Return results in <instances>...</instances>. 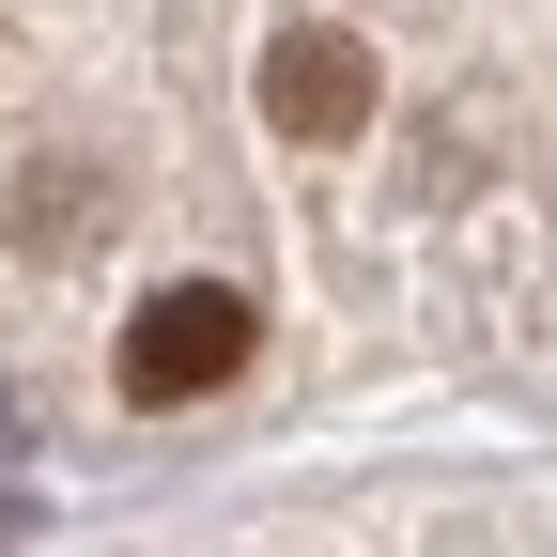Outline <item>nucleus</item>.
Instances as JSON below:
<instances>
[{
  "label": "nucleus",
  "instance_id": "obj_2",
  "mask_svg": "<svg viewBox=\"0 0 557 557\" xmlns=\"http://www.w3.org/2000/svg\"><path fill=\"white\" fill-rule=\"evenodd\" d=\"M372 109H387V78H372L357 32H278L263 47V124L295 139V156H357Z\"/></svg>",
  "mask_w": 557,
  "mask_h": 557
},
{
  "label": "nucleus",
  "instance_id": "obj_1",
  "mask_svg": "<svg viewBox=\"0 0 557 557\" xmlns=\"http://www.w3.org/2000/svg\"><path fill=\"white\" fill-rule=\"evenodd\" d=\"M263 357V310L233 295V278H156V295L124 310V403H218L233 372Z\"/></svg>",
  "mask_w": 557,
  "mask_h": 557
}]
</instances>
